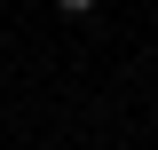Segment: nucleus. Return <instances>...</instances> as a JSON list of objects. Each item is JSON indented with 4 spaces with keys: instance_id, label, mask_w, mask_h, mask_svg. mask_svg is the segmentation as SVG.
I'll list each match as a JSON object with an SVG mask.
<instances>
[{
    "instance_id": "f257e3e1",
    "label": "nucleus",
    "mask_w": 158,
    "mask_h": 150,
    "mask_svg": "<svg viewBox=\"0 0 158 150\" xmlns=\"http://www.w3.org/2000/svg\"><path fill=\"white\" fill-rule=\"evenodd\" d=\"M56 8H63V16H87V8H95V0H56Z\"/></svg>"
}]
</instances>
